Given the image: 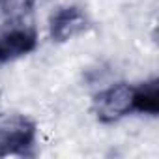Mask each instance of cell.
Instances as JSON below:
<instances>
[{
  "mask_svg": "<svg viewBox=\"0 0 159 159\" xmlns=\"http://www.w3.org/2000/svg\"><path fill=\"white\" fill-rule=\"evenodd\" d=\"M36 140V125L21 114L0 116V157L26 153Z\"/></svg>",
  "mask_w": 159,
  "mask_h": 159,
  "instance_id": "1",
  "label": "cell"
},
{
  "mask_svg": "<svg viewBox=\"0 0 159 159\" xmlns=\"http://www.w3.org/2000/svg\"><path fill=\"white\" fill-rule=\"evenodd\" d=\"M133 92L135 88L129 84H114L103 92H99L94 98V114L98 116L99 122L111 124L133 111Z\"/></svg>",
  "mask_w": 159,
  "mask_h": 159,
  "instance_id": "2",
  "label": "cell"
},
{
  "mask_svg": "<svg viewBox=\"0 0 159 159\" xmlns=\"http://www.w3.org/2000/svg\"><path fill=\"white\" fill-rule=\"evenodd\" d=\"M88 28V19L84 15V11L77 6H66L60 8L49 23V30H51V38L54 41H67L75 36H79L81 32H84Z\"/></svg>",
  "mask_w": 159,
  "mask_h": 159,
  "instance_id": "3",
  "label": "cell"
},
{
  "mask_svg": "<svg viewBox=\"0 0 159 159\" xmlns=\"http://www.w3.org/2000/svg\"><path fill=\"white\" fill-rule=\"evenodd\" d=\"M38 38L32 28L26 26H13L0 34V64H6L10 60L21 58L36 49Z\"/></svg>",
  "mask_w": 159,
  "mask_h": 159,
  "instance_id": "4",
  "label": "cell"
},
{
  "mask_svg": "<svg viewBox=\"0 0 159 159\" xmlns=\"http://www.w3.org/2000/svg\"><path fill=\"white\" fill-rule=\"evenodd\" d=\"M157 79L140 84L133 92V111L144 112V114H157L159 111V101H157Z\"/></svg>",
  "mask_w": 159,
  "mask_h": 159,
  "instance_id": "5",
  "label": "cell"
},
{
  "mask_svg": "<svg viewBox=\"0 0 159 159\" xmlns=\"http://www.w3.org/2000/svg\"><path fill=\"white\" fill-rule=\"evenodd\" d=\"M34 8V0H0V19L19 21Z\"/></svg>",
  "mask_w": 159,
  "mask_h": 159,
  "instance_id": "6",
  "label": "cell"
}]
</instances>
